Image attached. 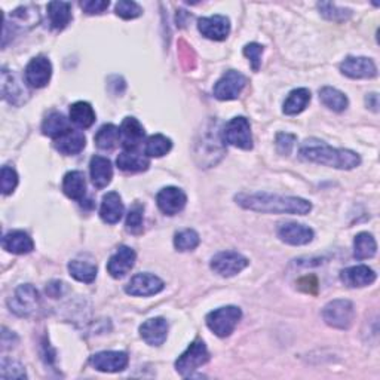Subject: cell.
<instances>
[{
  "instance_id": "cell-1",
  "label": "cell",
  "mask_w": 380,
  "mask_h": 380,
  "mask_svg": "<svg viewBox=\"0 0 380 380\" xmlns=\"http://www.w3.org/2000/svg\"><path fill=\"white\" fill-rule=\"evenodd\" d=\"M236 204L242 208L268 214H297L311 213L312 204L297 196H281L272 193H239L235 196Z\"/></svg>"
},
{
  "instance_id": "cell-2",
  "label": "cell",
  "mask_w": 380,
  "mask_h": 380,
  "mask_svg": "<svg viewBox=\"0 0 380 380\" xmlns=\"http://www.w3.org/2000/svg\"><path fill=\"white\" fill-rule=\"evenodd\" d=\"M299 153L304 161L331 166L336 170H354L361 164V157L358 153L347 149H336L316 139L306 140L300 146Z\"/></svg>"
},
{
  "instance_id": "cell-3",
  "label": "cell",
  "mask_w": 380,
  "mask_h": 380,
  "mask_svg": "<svg viewBox=\"0 0 380 380\" xmlns=\"http://www.w3.org/2000/svg\"><path fill=\"white\" fill-rule=\"evenodd\" d=\"M242 318V311L236 306H225L207 315L208 329L218 337H227L235 331Z\"/></svg>"
},
{
  "instance_id": "cell-4",
  "label": "cell",
  "mask_w": 380,
  "mask_h": 380,
  "mask_svg": "<svg viewBox=\"0 0 380 380\" xmlns=\"http://www.w3.org/2000/svg\"><path fill=\"white\" fill-rule=\"evenodd\" d=\"M322 318L325 324L333 327V329L347 330L354 322L355 308L349 300L336 299L324 306Z\"/></svg>"
},
{
  "instance_id": "cell-5",
  "label": "cell",
  "mask_w": 380,
  "mask_h": 380,
  "mask_svg": "<svg viewBox=\"0 0 380 380\" xmlns=\"http://www.w3.org/2000/svg\"><path fill=\"white\" fill-rule=\"evenodd\" d=\"M209 361V352L207 349V345L196 339L189 345L187 349L177 358L175 361V370L180 373L183 377L192 376V373L200 365H205Z\"/></svg>"
},
{
  "instance_id": "cell-6",
  "label": "cell",
  "mask_w": 380,
  "mask_h": 380,
  "mask_svg": "<svg viewBox=\"0 0 380 380\" xmlns=\"http://www.w3.org/2000/svg\"><path fill=\"white\" fill-rule=\"evenodd\" d=\"M223 141L238 147L242 150H251L252 149V135H251V126L247 118L244 116H236L232 121L226 123L221 132Z\"/></svg>"
},
{
  "instance_id": "cell-7",
  "label": "cell",
  "mask_w": 380,
  "mask_h": 380,
  "mask_svg": "<svg viewBox=\"0 0 380 380\" xmlns=\"http://www.w3.org/2000/svg\"><path fill=\"white\" fill-rule=\"evenodd\" d=\"M39 293L30 284L19 285L15 290L14 295H10L8 300L9 309L18 316H30L33 315L39 308Z\"/></svg>"
},
{
  "instance_id": "cell-8",
  "label": "cell",
  "mask_w": 380,
  "mask_h": 380,
  "mask_svg": "<svg viewBox=\"0 0 380 380\" xmlns=\"http://www.w3.org/2000/svg\"><path fill=\"white\" fill-rule=\"evenodd\" d=\"M248 263V259L236 251H221L211 259V269L220 277L230 278L244 270Z\"/></svg>"
},
{
  "instance_id": "cell-9",
  "label": "cell",
  "mask_w": 380,
  "mask_h": 380,
  "mask_svg": "<svg viewBox=\"0 0 380 380\" xmlns=\"http://www.w3.org/2000/svg\"><path fill=\"white\" fill-rule=\"evenodd\" d=\"M247 85V78L236 70H227L214 87V97L221 101L236 100Z\"/></svg>"
},
{
  "instance_id": "cell-10",
  "label": "cell",
  "mask_w": 380,
  "mask_h": 380,
  "mask_svg": "<svg viewBox=\"0 0 380 380\" xmlns=\"http://www.w3.org/2000/svg\"><path fill=\"white\" fill-rule=\"evenodd\" d=\"M165 288V284L161 278H157L152 273H137L131 281L126 284L125 293L137 297H147V295H155Z\"/></svg>"
},
{
  "instance_id": "cell-11",
  "label": "cell",
  "mask_w": 380,
  "mask_h": 380,
  "mask_svg": "<svg viewBox=\"0 0 380 380\" xmlns=\"http://www.w3.org/2000/svg\"><path fill=\"white\" fill-rule=\"evenodd\" d=\"M24 75H26V83H28V87L36 88V89L46 87L52 76L51 61L44 55L35 57L27 64Z\"/></svg>"
},
{
  "instance_id": "cell-12",
  "label": "cell",
  "mask_w": 380,
  "mask_h": 380,
  "mask_svg": "<svg viewBox=\"0 0 380 380\" xmlns=\"http://www.w3.org/2000/svg\"><path fill=\"white\" fill-rule=\"evenodd\" d=\"M128 354L119 351H104L91 356V365L103 373H118L128 365Z\"/></svg>"
},
{
  "instance_id": "cell-13",
  "label": "cell",
  "mask_w": 380,
  "mask_h": 380,
  "mask_svg": "<svg viewBox=\"0 0 380 380\" xmlns=\"http://www.w3.org/2000/svg\"><path fill=\"white\" fill-rule=\"evenodd\" d=\"M2 95L6 101L14 105H19L27 101L28 89L24 82L14 71L2 70Z\"/></svg>"
},
{
  "instance_id": "cell-14",
  "label": "cell",
  "mask_w": 380,
  "mask_h": 380,
  "mask_svg": "<svg viewBox=\"0 0 380 380\" xmlns=\"http://www.w3.org/2000/svg\"><path fill=\"white\" fill-rule=\"evenodd\" d=\"M340 71L351 79H372L377 75V67L372 58L347 57L340 62Z\"/></svg>"
},
{
  "instance_id": "cell-15",
  "label": "cell",
  "mask_w": 380,
  "mask_h": 380,
  "mask_svg": "<svg viewBox=\"0 0 380 380\" xmlns=\"http://www.w3.org/2000/svg\"><path fill=\"white\" fill-rule=\"evenodd\" d=\"M156 202L159 209L166 216H175L183 211L187 202V196L182 189L170 186L164 187L156 196Z\"/></svg>"
},
{
  "instance_id": "cell-16",
  "label": "cell",
  "mask_w": 380,
  "mask_h": 380,
  "mask_svg": "<svg viewBox=\"0 0 380 380\" xmlns=\"http://www.w3.org/2000/svg\"><path fill=\"white\" fill-rule=\"evenodd\" d=\"M313 230L295 221H285L278 227V238L288 245H306L313 239Z\"/></svg>"
},
{
  "instance_id": "cell-17",
  "label": "cell",
  "mask_w": 380,
  "mask_h": 380,
  "mask_svg": "<svg viewBox=\"0 0 380 380\" xmlns=\"http://www.w3.org/2000/svg\"><path fill=\"white\" fill-rule=\"evenodd\" d=\"M198 30L211 40H225L230 33V21L225 15H213L198 19Z\"/></svg>"
},
{
  "instance_id": "cell-18",
  "label": "cell",
  "mask_w": 380,
  "mask_h": 380,
  "mask_svg": "<svg viewBox=\"0 0 380 380\" xmlns=\"http://www.w3.org/2000/svg\"><path fill=\"white\" fill-rule=\"evenodd\" d=\"M135 259V251L131 247L122 245L110 257L107 263V270L114 279H121L134 268Z\"/></svg>"
},
{
  "instance_id": "cell-19",
  "label": "cell",
  "mask_w": 380,
  "mask_h": 380,
  "mask_svg": "<svg viewBox=\"0 0 380 380\" xmlns=\"http://www.w3.org/2000/svg\"><path fill=\"white\" fill-rule=\"evenodd\" d=\"M340 281L349 288H361L376 281V272L368 266H351L340 272Z\"/></svg>"
},
{
  "instance_id": "cell-20",
  "label": "cell",
  "mask_w": 380,
  "mask_h": 380,
  "mask_svg": "<svg viewBox=\"0 0 380 380\" xmlns=\"http://www.w3.org/2000/svg\"><path fill=\"white\" fill-rule=\"evenodd\" d=\"M141 339L150 346H161L168 337V322L166 320L157 316V318L147 320L140 327Z\"/></svg>"
},
{
  "instance_id": "cell-21",
  "label": "cell",
  "mask_w": 380,
  "mask_h": 380,
  "mask_svg": "<svg viewBox=\"0 0 380 380\" xmlns=\"http://www.w3.org/2000/svg\"><path fill=\"white\" fill-rule=\"evenodd\" d=\"M121 143L125 150H135L144 140L143 125L135 118H125L121 125Z\"/></svg>"
},
{
  "instance_id": "cell-22",
  "label": "cell",
  "mask_w": 380,
  "mask_h": 380,
  "mask_svg": "<svg viewBox=\"0 0 380 380\" xmlns=\"http://www.w3.org/2000/svg\"><path fill=\"white\" fill-rule=\"evenodd\" d=\"M89 173L92 183L97 189L107 187L113 178V166L112 162L104 156L95 155L89 162Z\"/></svg>"
},
{
  "instance_id": "cell-23",
  "label": "cell",
  "mask_w": 380,
  "mask_h": 380,
  "mask_svg": "<svg viewBox=\"0 0 380 380\" xmlns=\"http://www.w3.org/2000/svg\"><path fill=\"white\" fill-rule=\"evenodd\" d=\"M123 202L119 193L109 192L103 196L100 207V217L107 225H116L123 216Z\"/></svg>"
},
{
  "instance_id": "cell-24",
  "label": "cell",
  "mask_w": 380,
  "mask_h": 380,
  "mask_svg": "<svg viewBox=\"0 0 380 380\" xmlns=\"http://www.w3.org/2000/svg\"><path fill=\"white\" fill-rule=\"evenodd\" d=\"M2 247L12 254H28L35 250V242L26 232L14 230L2 238Z\"/></svg>"
},
{
  "instance_id": "cell-25",
  "label": "cell",
  "mask_w": 380,
  "mask_h": 380,
  "mask_svg": "<svg viewBox=\"0 0 380 380\" xmlns=\"http://www.w3.org/2000/svg\"><path fill=\"white\" fill-rule=\"evenodd\" d=\"M85 144H87L85 135H83L80 131H75V130H70L64 135L58 137L54 143L55 149L60 153L67 155V156L80 153L83 150V147H85Z\"/></svg>"
},
{
  "instance_id": "cell-26",
  "label": "cell",
  "mask_w": 380,
  "mask_h": 380,
  "mask_svg": "<svg viewBox=\"0 0 380 380\" xmlns=\"http://www.w3.org/2000/svg\"><path fill=\"white\" fill-rule=\"evenodd\" d=\"M116 165L125 173H141L150 166V161L149 157L137 153L135 150H125L118 156Z\"/></svg>"
},
{
  "instance_id": "cell-27",
  "label": "cell",
  "mask_w": 380,
  "mask_h": 380,
  "mask_svg": "<svg viewBox=\"0 0 380 380\" xmlns=\"http://www.w3.org/2000/svg\"><path fill=\"white\" fill-rule=\"evenodd\" d=\"M62 190L64 193L75 200H82L87 195V180L80 171H70L62 180Z\"/></svg>"
},
{
  "instance_id": "cell-28",
  "label": "cell",
  "mask_w": 380,
  "mask_h": 380,
  "mask_svg": "<svg viewBox=\"0 0 380 380\" xmlns=\"http://www.w3.org/2000/svg\"><path fill=\"white\" fill-rule=\"evenodd\" d=\"M49 24L54 30L66 28L71 19V5L69 2H51L48 3Z\"/></svg>"
},
{
  "instance_id": "cell-29",
  "label": "cell",
  "mask_w": 380,
  "mask_h": 380,
  "mask_svg": "<svg viewBox=\"0 0 380 380\" xmlns=\"http://www.w3.org/2000/svg\"><path fill=\"white\" fill-rule=\"evenodd\" d=\"M42 131H44L45 135L51 137V139L57 140L58 137L70 131L69 119H66V116L58 112H51L45 118L44 123H42Z\"/></svg>"
},
{
  "instance_id": "cell-30",
  "label": "cell",
  "mask_w": 380,
  "mask_h": 380,
  "mask_svg": "<svg viewBox=\"0 0 380 380\" xmlns=\"http://www.w3.org/2000/svg\"><path fill=\"white\" fill-rule=\"evenodd\" d=\"M311 103V91L306 88H299L290 92L287 100L284 101L282 112L288 116L302 113Z\"/></svg>"
},
{
  "instance_id": "cell-31",
  "label": "cell",
  "mask_w": 380,
  "mask_h": 380,
  "mask_svg": "<svg viewBox=\"0 0 380 380\" xmlns=\"http://www.w3.org/2000/svg\"><path fill=\"white\" fill-rule=\"evenodd\" d=\"M70 121L75 123L78 128H89L95 122V112L92 105L87 101H78L70 105Z\"/></svg>"
},
{
  "instance_id": "cell-32",
  "label": "cell",
  "mask_w": 380,
  "mask_h": 380,
  "mask_svg": "<svg viewBox=\"0 0 380 380\" xmlns=\"http://www.w3.org/2000/svg\"><path fill=\"white\" fill-rule=\"evenodd\" d=\"M95 144L101 150H112L121 141V130L113 123H105L95 134Z\"/></svg>"
},
{
  "instance_id": "cell-33",
  "label": "cell",
  "mask_w": 380,
  "mask_h": 380,
  "mask_svg": "<svg viewBox=\"0 0 380 380\" xmlns=\"http://www.w3.org/2000/svg\"><path fill=\"white\" fill-rule=\"evenodd\" d=\"M320 100L325 107H329L330 110L337 113L345 112L347 109V105H349V100H347L346 95L331 87H324L320 91Z\"/></svg>"
},
{
  "instance_id": "cell-34",
  "label": "cell",
  "mask_w": 380,
  "mask_h": 380,
  "mask_svg": "<svg viewBox=\"0 0 380 380\" xmlns=\"http://www.w3.org/2000/svg\"><path fill=\"white\" fill-rule=\"evenodd\" d=\"M377 252V244L373 235L367 234V232H361L354 239V256L358 260L372 259Z\"/></svg>"
},
{
  "instance_id": "cell-35",
  "label": "cell",
  "mask_w": 380,
  "mask_h": 380,
  "mask_svg": "<svg viewBox=\"0 0 380 380\" xmlns=\"http://www.w3.org/2000/svg\"><path fill=\"white\" fill-rule=\"evenodd\" d=\"M69 272L76 281L85 284H91L97 278V266L85 260H71L69 263Z\"/></svg>"
},
{
  "instance_id": "cell-36",
  "label": "cell",
  "mask_w": 380,
  "mask_h": 380,
  "mask_svg": "<svg viewBox=\"0 0 380 380\" xmlns=\"http://www.w3.org/2000/svg\"><path fill=\"white\" fill-rule=\"evenodd\" d=\"M173 149V141L162 134H155L146 141L144 153L149 157H162Z\"/></svg>"
},
{
  "instance_id": "cell-37",
  "label": "cell",
  "mask_w": 380,
  "mask_h": 380,
  "mask_svg": "<svg viewBox=\"0 0 380 380\" xmlns=\"http://www.w3.org/2000/svg\"><path fill=\"white\" fill-rule=\"evenodd\" d=\"M10 18H12V24L14 27H33L39 23V9L37 6H21L18 9H15L12 15H10Z\"/></svg>"
},
{
  "instance_id": "cell-38",
  "label": "cell",
  "mask_w": 380,
  "mask_h": 380,
  "mask_svg": "<svg viewBox=\"0 0 380 380\" xmlns=\"http://www.w3.org/2000/svg\"><path fill=\"white\" fill-rule=\"evenodd\" d=\"M318 9L325 19L333 21V23H345V21H347L352 17L351 9L340 8V6H337L330 2L318 3Z\"/></svg>"
},
{
  "instance_id": "cell-39",
  "label": "cell",
  "mask_w": 380,
  "mask_h": 380,
  "mask_svg": "<svg viewBox=\"0 0 380 380\" xmlns=\"http://www.w3.org/2000/svg\"><path fill=\"white\" fill-rule=\"evenodd\" d=\"M199 242L200 238L193 229L180 230L174 236V247L177 251H192L199 245Z\"/></svg>"
},
{
  "instance_id": "cell-40",
  "label": "cell",
  "mask_w": 380,
  "mask_h": 380,
  "mask_svg": "<svg viewBox=\"0 0 380 380\" xmlns=\"http://www.w3.org/2000/svg\"><path fill=\"white\" fill-rule=\"evenodd\" d=\"M126 230L132 235H139L143 232V205L134 204L126 216Z\"/></svg>"
},
{
  "instance_id": "cell-41",
  "label": "cell",
  "mask_w": 380,
  "mask_h": 380,
  "mask_svg": "<svg viewBox=\"0 0 380 380\" xmlns=\"http://www.w3.org/2000/svg\"><path fill=\"white\" fill-rule=\"evenodd\" d=\"M0 377H2V379L24 380V379H27V373L24 370V367L21 365L19 363L8 360V358H3L2 368H0Z\"/></svg>"
},
{
  "instance_id": "cell-42",
  "label": "cell",
  "mask_w": 380,
  "mask_h": 380,
  "mask_svg": "<svg viewBox=\"0 0 380 380\" xmlns=\"http://www.w3.org/2000/svg\"><path fill=\"white\" fill-rule=\"evenodd\" d=\"M116 15L123 18V19H134L139 18L143 14V9L139 3L132 2V0H119L116 3Z\"/></svg>"
},
{
  "instance_id": "cell-43",
  "label": "cell",
  "mask_w": 380,
  "mask_h": 380,
  "mask_svg": "<svg viewBox=\"0 0 380 380\" xmlns=\"http://www.w3.org/2000/svg\"><path fill=\"white\" fill-rule=\"evenodd\" d=\"M0 183H2V193L10 195L14 192L18 186V174L15 173L14 168L3 166L2 168V178H0Z\"/></svg>"
},
{
  "instance_id": "cell-44",
  "label": "cell",
  "mask_w": 380,
  "mask_h": 380,
  "mask_svg": "<svg viewBox=\"0 0 380 380\" xmlns=\"http://www.w3.org/2000/svg\"><path fill=\"white\" fill-rule=\"evenodd\" d=\"M261 54H263V46L259 44H248L244 48V55L248 58L250 64L254 71L260 70L261 66Z\"/></svg>"
},
{
  "instance_id": "cell-45",
  "label": "cell",
  "mask_w": 380,
  "mask_h": 380,
  "mask_svg": "<svg viewBox=\"0 0 380 380\" xmlns=\"http://www.w3.org/2000/svg\"><path fill=\"white\" fill-rule=\"evenodd\" d=\"M295 143V135L288 132H279L277 135V149L281 155H290Z\"/></svg>"
},
{
  "instance_id": "cell-46",
  "label": "cell",
  "mask_w": 380,
  "mask_h": 380,
  "mask_svg": "<svg viewBox=\"0 0 380 380\" xmlns=\"http://www.w3.org/2000/svg\"><path fill=\"white\" fill-rule=\"evenodd\" d=\"M109 0H85V2H80V8L83 9V12H87L89 15L103 14L104 10L109 8Z\"/></svg>"
},
{
  "instance_id": "cell-47",
  "label": "cell",
  "mask_w": 380,
  "mask_h": 380,
  "mask_svg": "<svg viewBox=\"0 0 380 380\" xmlns=\"http://www.w3.org/2000/svg\"><path fill=\"white\" fill-rule=\"evenodd\" d=\"M64 282H60V281H54V282H51L48 287H46V293L51 295V297H60V295L62 294V290H64Z\"/></svg>"
},
{
  "instance_id": "cell-48",
  "label": "cell",
  "mask_w": 380,
  "mask_h": 380,
  "mask_svg": "<svg viewBox=\"0 0 380 380\" xmlns=\"http://www.w3.org/2000/svg\"><path fill=\"white\" fill-rule=\"evenodd\" d=\"M17 342H18L17 336L12 334V331H8L3 327L2 329V347L3 349H9V347H12Z\"/></svg>"
},
{
  "instance_id": "cell-49",
  "label": "cell",
  "mask_w": 380,
  "mask_h": 380,
  "mask_svg": "<svg viewBox=\"0 0 380 380\" xmlns=\"http://www.w3.org/2000/svg\"><path fill=\"white\" fill-rule=\"evenodd\" d=\"M365 103L373 112H379V95L377 94H374V92L368 94L365 97Z\"/></svg>"
}]
</instances>
